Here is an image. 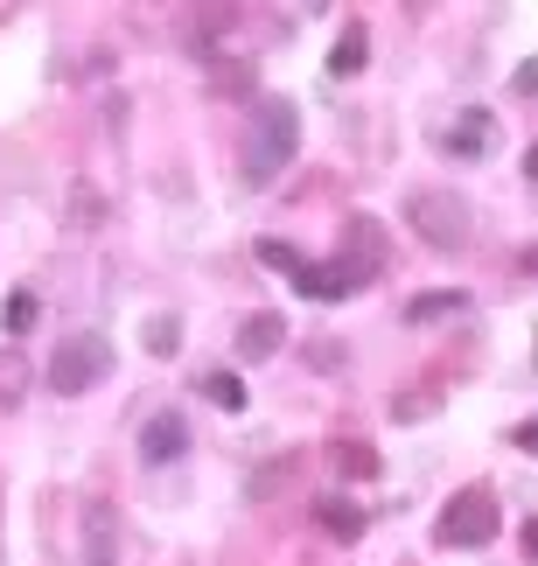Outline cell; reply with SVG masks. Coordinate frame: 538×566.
Returning a JSON list of instances; mask_svg holds the SVG:
<instances>
[{
    "mask_svg": "<svg viewBox=\"0 0 538 566\" xmlns=\"http://www.w3.org/2000/svg\"><path fill=\"white\" fill-rule=\"evenodd\" d=\"M300 147V113L287 98H260V119H252V147H245V176L252 182H273L279 168L294 161Z\"/></svg>",
    "mask_w": 538,
    "mask_h": 566,
    "instance_id": "1",
    "label": "cell"
},
{
    "mask_svg": "<svg viewBox=\"0 0 538 566\" xmlns=\"http://www.w3.org/2000/svg\"><path fill=\"white\" fill-rule=\"evenodd\" d=\"M497 525H504V511H497V496H489V490H455L441 504L434 538H441V546H455V553H476V546L497 538Z\"/></svg>",
    "mask_w": 538,
    "mask_h": 566,
    "instance_id": "2",
    "label": "cell"
},
{
    "mask_svg": "<svg viewBox=\"0 0 538 566\" xmlns=\"http://www.w3.org/2000/svg\"><path fill=\"white\" fill-rule=\"evenodd\" d=\"M105 371H113V343L92 336V329H77V336H63L56 343V357H50V391H63V399H77V391H92Z\"/></svg>",
    "mask_w": 538,
    "mask_h": 566,
    "instance_id": "3",
    "label": "cell"
},
{
    "mask_svg": "<svg viewBox=\"0 0 538 566\" xmlns=\"http://www.w3.org/2000/svg\"><path fill=\"white\" fill-rule=\"evenodd\" d=\"M405 217H413V231L426 238L434 252H462L468 245V196H455V189H420L413 203H405Z\"/></svg>",
    "mask_w": 538,
    "mask_h": 566,
    "instance_id": "4",
    "label": "cell"
},
{
    "mask_svg": "<svg viewBox=\"0 0 538 566\" xmlns=\"http://www.w3.org/2000/svg\"><path fill=\"white\" fill-rule=\"evenodd\" d=\"M336 266L357 273V280H371L384 266V231L371 224V217H350V224H342V259H336Z\"/></svg>",
    "mask_w": 538,
    "mask_h": 566,
    "instance_id": "5",
    "label": "cell"
},
{
    "mask_svg": "<svg viewBox=\"0 0 538 566\" xmlns=\"http://www.w3.org/2000/svg\"><path fill=\"white\" fill-rule=\"evenodd\" d=\"M182 448H189V420L182 412H155V420L140 427V462H182Z\"/></svg>",
    "mask_w": 538,
    "mask_h": 566,
    "instance_id": "6",
    "label": "cell"
},
{
    "mask_svg": "<svg viewBox=\"0 0 538 566\" xmlns=\"http://www.w3.org/2000/svg\"><path fill=\"white\" fill-rule=\"evenodd\" d=\"M447 155H462V161H483V155H497V119L483 113V105H468V113L447 126Z\"/></svg>",
    "mask_w": 538,
    "mask_h": 566,
    "instance_id": "7",
    "label": "cell"
},
{
    "mask_svg": "<svg viewBox=\"0 0 538 566\" xmlns=\"http://www.w3.org/2000/svg\"><path fill=\"white\" fill-rule=\"evenodd\" d=\"M84 566H119V511L113 504L84 511Z\"/></svg>",
    "mask_w": 538,
    "mask_h": 566,
    "instance_id": "8",
    "label": "cell"
},
{
    "mask_svg": "<svg viewBox=\"0 0 538 566\" xmlns=\"http://www.w3.org/2000/svg\"><path fill=\"white\" fill-rule=\"evenodd\" d=\"M357 287H363V280L342 273L336 259H329V266H308V259L294 266V294H308V301H342V294H357Z\"/></svg>",
    "mask_w": 538,
    "mask_h": 566,
    "instance_id": "9",
    "label": "cell"
},
{
    "mask_svg": "<svg viewBox=\"0 0 538 566\" xmlns=\"http://www.w3.org/2000/svg\"><path fill=\"white\" fill-rule=\"evenodd\" d=\"M279 343H287V322H279V315H252L245 329H239V357H245V364H260V357L279 350Z\"/></svg>",
    "mask_w": 538,
    "mask_h": 566,
    "instance_id": "10",
    "label": "cell"
},
{
    "mask_svg": "<svg viewBox=\"0 0 538 566\" xmlns=\"http://www.w3.org/2000/svg\"><path fill=\"white\" fill-rule=\"evenodd\" d=\"M29 385H35V364L21 350H0V412H14L21 399H29Z\"/></svg>",
    "mask_w": 538,
    "mask_h": 566,
    "instance_id": "11",
    "label": "cell"
},
{
    "mask_svg": "<svg viewBox=\"0 0 538 566\" xmlns=\"http://www.w3.org/2000/svg\"><path fill=\"white\" fill-rule=\"evenodd\" d=\"M315 525L329 532V538H357L363 525H371V517H363L357 504H342V496H315Z\"/></svg>",
    "mask_w": 538,
    "mask_h": 566,
    "instance_id": "12",
    "label": "cell"
},
{
    "mask_svg": "<svg viewBox=\"0 0 538 566\" xmlns=\"http://www.w3.org/2000/svg\"><path fill=\"white\" fill-rule=\"evenodd\" d=\"M462 308H468V294H455V287H447V294H413V301H405V322L426 329V322H447V315H462Z\"/></svg>",
    "mask_w": 538,
    "mask_h": 566,
    "instance_id": "13",
    "label": "cell"
},
{
    "mask_svg": "<svg viewBox=\"0 0 538 566\" xmlns=\"http://www.w3.org/2000/svg\"><path fill=\"white\" fill-rule=\"evenodd\" d=\"M363 50H371V42H363V29H342V42L329 50V71H336V77H357V71H363Z\"/></svg>",
    "mask_w": 538,
    "mask_h": 566,
    "instance_id": "14",
    "label": "cell"
},
{
    "mask_svg": "<svg viewBox=\"0 0 538 566\" xmlns=\"http://www.w3.org/2000/svg\"><path fill=\"white\" fill-rule=\"evenodd\" d=\"M203 399L224 406V412H245V385L231 378V371H210V378H203Z\"/></svg>",
    "mask_w": 538,
    "mask_h": 566,
    "instance_id": "15",
    "label": "cell"
},
{
    "mask_svg": "<svg viewBox=\"0 0 538 566\" xmlns=\"http://www.w3.org/2000/svg\"><path fill=\"white\" fill-rule=\"evenodd\" d=\"M329 462H336L342 475H378V454L363 448V441H336V448H329Z\"/></svg>",
    "mask_w": 538,
    "mask_h": 566,
    "instance_id": "16",
    "label": "cell"
},
{
    "mask_svg": "<svg viewBox=\"0 0 538 566\" xmlns=\"http://www.w3.org/2000/svg\"><path fill=\"white\" fill-rule=\"evenodd\" d=\"M35 315H42V301H35L29 287H14V294H8V336H29Z\"/></svg>",
    "mask_w": 538,
    "mask_h": 566,
    "instance_id": "17",
    "label": "cell"
},
{
    "mask_svg": "<svg viewBox=\"0 0 538 566\" xmlns=\"http://www.w3.org/2000/svg\"><path fill=\"white\" fill-rule=\"evenodd\" d=\"M147 350H155V357H176L182 350V322L176 315H155V322H147Z\"/></svg>",
    "mask_w": 538,
    "mask_h": 566,
    "instance_id": "18",
    "label": "cell"
},
{
    "mask_svg": "<svg viewBox=\"0 0 538 566\" xmlns=\"http://www.w3.org/2000/svg\"><path fill=\"white\" fill-rule=\"evenodd\" d=\"M98 217H105V203H98V189H84V182H77V189H71V224H77V231H92Z\"/></svg>",
    "mask_w": 538,
    "mask_h": 566,
    "instance_id": "19",
    "label": "cell"
},
{
    "mask_svg": "<svg viewBox=\"0 0 538 566\" xmlns=\"http://www.w3.org/2000/svg\"><path fill=\"white\" fill-rule=\"evenodd\" d=\"M260 266H273V273H294V266H300V252H294V245H279V238H260Z\"/></svg>",
    "mask_w": 538,
    "mask_h": 566,
    "instance_id": "20",
    "label": "cell"
}]
</instances>
